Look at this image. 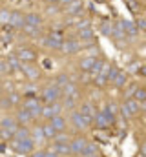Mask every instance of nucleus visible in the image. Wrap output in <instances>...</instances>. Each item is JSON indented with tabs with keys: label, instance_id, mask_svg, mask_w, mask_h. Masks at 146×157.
Here are the masks:
<instances>
[{
	"label": "nucleus",
	"instance_id": "bb28decb",
	"mask_svg": "<svg viewBox=\"0 0 146 157\" xmlns=\"http://www.w3.org/2000/svg\"><path fill=\"white\" fill-rule=\"evenodd\" d=\"M7 66H9V70H22V66H20V59H18V57H9Z\"/></svg>",
	"mask_w": 146,
	"mask_h": 157
},
{
	"label": "nucleus",
	"instance_id": "f03ea898",
	"mask_svg": "<svg viewBox=\"0 0 146 157\" xmlns=\"http://www.w3.org/2000/svg\"><path fill=\"white\" fill-rule=\"evenodd\" d=\"M60 91H62V88H59L57 84H51V86H48L44 91H42V101L44 102H55L59 97H60Z\"/></svg>",
	"mask_w": 146,
	"mask_h": 157
},
{
	"label": "nucleus",
	"instance_id": "aec40b11",
	"mask_svg": "<svg viewBox=\"0 0 146 157\" xmlns=\"http://www.w3.org/2000/svg\"><path fill=\"white\" fill-rule=\"evenodd\" d=\"M95 124H97V128H106V126L110 124V119L106 117L104 112H101V113L95 115Z\"/></svg>",
	"mask_w": 146,
	"mask_h": 157
},
{
	"label": "nucleus",
	"instance_id": "f257e3e1",
	"mask_svg": "<svg viewBox=\"0 0 146 157\" xmlns=\"http://www.w3.org/2000/svg\"><path fill=\"white\" fill-rule=\"evenodd\" d=\"M17 130H18V126H17L15 119H4L0 122V133L4 135V139H9L11 135H15Z\"/></svg>",
	"mask_w": 146,
	"mask_h": 157
},
{
	"label": "nucleus",
	"instance_id": "f704fd0d",
	"mask_svg": "<svg viewBox=\"0 0 146 157\" xmlns=\"http://www.w3.org/2000/svg\"><path fill=\"white\" fill-rule=\"evenodd\" d=\"M135 101H146V88H137V91H135Z\"/></svg>",
	"mask_w": 146,
	"mask_h": 157
},
{
	"label": "nucleus",
	"instance_id": "393cba45",
	"mask_svg": "<svg viewBox=\"0 0 146 157\" xmlns=\"http://www.w3.org/2000/svg\"><path fill=\"white\" fill-rule=\"evenodd\" d=\"M62 91H64V95H66V97H75V95H77V86L71 84V82H68V84L62 88Z\"/></svg>",
	"mask_w": 146,
	"mask_h": 157
},
{
	"label": "nucleus",
	"instance_id": "2f4dec72",
	"mask_svg": "<svg viewBox=\"0 0 146 157\" xmlns=\"http://www.w3.org/2000/svg\"><path fill=\"white\" fill-rule=\"evenodd\" d=\"M70 82V78H68V75H59V77L55 78V84L59 86V88H64L66 84Z\"/></svg>",
	"mask_w": 146,
	"mask_h": 157
},
{
	"label": "nucleus",
	"instance_id": "4468645a",
	"mask_svg": "<svg viewBox=\"0 0 146 157\" xmlns=\"http://www.w3.org/2000/svg\"><path fill=\"white\" fill-rule=\"evenodd\" d=\"M70 146H71V154H82V152L86 150L88 143H86L84 139H75L73 143H70Z\"/></svg>",
	"mask_w": 146,
	"mask_h": 157
},
{
	"label": "nucleus",
	"instance_id": "ea45409f",
	"mask_svg": "<svg viewBox=\"0 0 146 157\" xmlns=\"http://www.w3.org/2000/svg\"><path fill=\"white\" fill-rule=\"evenodd\" d=\"M137 28L146 29V18H139V20H137Z\"/></svg>",
	"mask_w": 146,
	"mask_h": 157
},
{
	"label": "nucleus",
	"instance_id": "f3484780",
	"mask_svg": "<svg viewBox=\"0 0 146 157\" xmlns=\"http://www.w3.org/2000/svg\"><path fill=\"white\" fill-rule=\"evenodd\" d=\"M31 119H33V115H31V112H29V110H26V108L18 110V113H17V121H18V122H22V124H28Z\"/></svg>",
	"mask_w": 146,
	"mask_h": 157
},
{
	"label": "nucleus",
	"instance_id": "a18cd8bd",
	"mask_svg": "<svg viewBox=\"0 0 146 157\" xmlns=\"http://www.w3.org/2000/svg\"><path fill=\"white\" fill-rule=\"evenodd\" d=\"M141 71H143V73H144V75H146V66H144V68H143V70H141Z\"/></svg>",
	"mask_w": 146,
	"mask_h": 157
},
{
	"label": "nucleus",
	"instance_id": "49530a36",
	"mask_svg": "<svg viewBox=\"0 0 146 157\" xmlns=\"http://www.w3.org/2000/svg\"><path fill=\"white\" fill-rule=\"evenodd\" d=\"M137 157H146V155H144V154H139V155H137Z\"/></svg>",
	"mask_w": 146,
	"mask_h": 157
},
{
	"label": "nucleus",
	"instance_id": "72a5a7b5",
	"mask_svg": "<svg viewBox=\"0 0 146 157\" xmlns=\"http://www.w3.org/2000/svg\"><path fill=\"white\" fill-rule=\"evenodd\" d=\"M111 29H113V26H111L110 22H106V20L101 24V31H102L104 35H111Z\"/></svg>",
	"mask_w": 146,
	"mask_h": 157
},
{
	"label": "nucleus",
	"instance_id": "a19ab883",
	"mask_svg": "<svg viewBox=\"0 0 146 157\" xmlns=\"http://www.w3.org/2000/svg\"><path fill=\"white\" fill-rule=\"evenodd\" d=\"M48 155V152H36V154H33L31 157H46Z\"/></svg>",
	"mask_w": 146,
	"mask_h": 157
},
{
	"label": "nucleus",
	"instance_id": "7c9ffc66",
	"mask_svg": "<svg viewBox=\"0 0 146 157\" xmlns=\"http://www.w3.org/2000/svg\"><path fill=\"white\" fill-rule=\"evenodd\" d=\"M24 31H26L28 35H31V37H36V35H38V28H36V26H31V24H26V26H24Z\"/></svg>",
	"mask_w": 146,
	"mask_h": 157
},
{
	"label": "nucleus",
	"instance_id": "ddd939ff",
	"mask_svg": "<svg viewBox=\"0 0 146 157\" xmlns=\"http://www.w3.org/2000/svg\"><path fill=\"white\" fill-rule=\"evenodd\" d=\"M80 113L88 119V121L95 119V115H97V113H95V110H93V104H91V102H84V104L80 106Z\"/></svg>",
	"mask_w": 146,
	"mask_h": 157
},
{
	"label": "nucleus",
	"instance_id": "4be33fe9",
	"mask_svg": "<svg viewBox=\"0 0 146 157\" xmlns=\"http://www.w3.org/2000/svg\"><path fill=\"white\" fill-rule=\"evenodd\" d=\"M51 126L57 130V132H62L64 128H66V121L60 117V115H57V117H53L51 119Z\"/></svg>",
	"mask_w": 146,
	"mask_h": 157
},
{
	"label": "nucleus",
	"instance_id": "b1692460",
	"mask_svg": "<svg viewBox=\"0 0 146 157\" xmlns=\"http://www.w3.org/2000/svg\"><path fill=\"white\" fill-rule=\"evenodd\" d=\"M79 39L80 40H93V31H91L90 28L79 29Z\"/></svg>",
	"mask_w": 146,
	"mask_h": 157
},
{
	"label": "nucleus",
	"instance_id": "6e6552de",
	"mask_svg": "<svg viewBox=\"0 0 146 157\" xmlns=\"http://www.w3.org/2000/svg\"><path fill=\"white\" fill-rule=\"evenodd\" d=\"M71 121H73V126H75V128H79V130L88 128V124L91 122V121H88V119L84 117L80 112H75V113H71Z\"/></svg>",
	"mask_w": 146,
	"mask_h": 157
},
{
	"label": "nucleus",
	"instance_id": "79ce46f5",
	"mask_svg": "<svg viewBox=\"0 0 146 157\" xmlns=\"http://www.w3.org/2000/svg\"><path fill=\"white\" fill-rule=\"evenodd\" d=\"M71 2H73V0H60V4H68V6H70Z\"/></svg>",
	"mask_w": 146,
	"mask_h": 157
},
{
	"label": "nucleus",
	"instance_id": "412c9836",
	"mask_svg": "<svg viewBox=\"0 0 146 157\" xmlns=\"http://www.w3.org/2000/svg\"><path fill=\"white\" fill-rule=\"evenodd\" d=\"M53 150H55L57 154H60V155H66V154H71V146H70L68 143H57Z\"/></svg>",
	"mask_w": 146,
	"mask_h": 157
},
{
	"label": "nucleus",
	"instance_id": "423d86ee",
	"mask_svg": "<svg viewBox=\"0 0 146 157\" xmlns=\"http://www.w3.org/2000/svg\"><path fill=\"white\" fill-rule=\"evenodd\" d=\"M137 112H139V104H137V101L128 99V101L124 102V106H122V113H124L128 119H132L133 115H137Z\"/></svg>",
	"mask_w": 146,
	"mask_h": 157
},
{
	"label": "nucleus",
	"instance_id": "20e7f679",
	"mask_svg": "<svg viewBox=\"0 0 146 157\" xmlns=\"http://www.w3.org/2000/svg\"><path fill=\"white\" fill-rule=\"evenodd\" d=\"M60 112H62V106L60 104H57V102H49L48 106H44L42 108V115L46 119H51L53 117H57V115H60Z\"/></svg>",
	"mask_w": 146,
	"mask_h": 157
},
{
	"label": "nucleus",
	"instance_id": "f8f14e48",
	"mask_svg": "<svg viewBox=\"0 0 146 157\" xmlns=\"http://www.w3.org/2000/svg\"><path fill=\"white\" fill-rule=\"evenodd\" d=\"M26 110H29L33 117L42 115V106L38 104V101H35V99H31V101H28V102H26Z\"/></svg>",
	"mask_w": 146,
	"mask_h": 157
},
{
	"label": "nucleus",
	"instance_id": "0eeeda50",
	"mask_svg": "<svg viewBox=\"0 0 146 157\" xmlns=\"http://www.w3.org/2000/svg\"><path fill=\"white\" fill-rule=\"evenodd\" d=\"M108 78L115 84V86H124L126 84V75L122 73V71H119V70H115V68H111V71H110Z\"/></svg>",
	"mask_w": 146,
	"mask_h": 157
},
{
	"label": "nucleus",
	"instance_id": "6ab92c4d",
	"mask_svg": "<svg viewBox=\"0 0 146 157\" xmlns=\"http://www.w3.org/2000/svg\"><path fill=\"white\" fill-rule=\"evenodd\" d=\"M111 35H113L115 39H124V37H126V31H124V26H122V22H117V24L113 26V29H111Z\"/></svg>",
	"mask_w": 146,
	"mask_h": 157
},
{
	"label": "nucleus",
	"instance_id": "37998d69",
	"mask_svg": "<svg viewBox=\"0 0 146 157\" xmlns=\"http://www.w3.org/2000/svg\"><path fill=\"white\" fill-rule=\"evenodd\" d=\"M46 2H53V4H55V2H57V4H59V2H60V0H46Z\"/></svg>",
	"mask_w": 146,
	"mask_h": 157
},
{
	"label": "nucleus",
	"instance_id": "de8ad7c7",
	"mask_svg": "<svg viewBox=\"0 0 146 157\" xmlns=\"http://www.w3.org/2000/svg\"><path fill=\"white\" fill-rule=\"evenodd\" d=\"M88 157H97V154H95V155H88Z\"/></svg>",
	"mask_w": 146,
	"mask_h": 157
},
{
	"label": "nucleus",
	"instance_id": "473e14b6",
	"mask_svg": "<svg viewBox=\"0 0 146 157\" xmlns=\"http://www.w3.org/2000/svg\"><path fill=\"white\" fill-rule=\"evenodd\" d=\"M33 137H35L36 141L46 139V135H44V128H42V126H36L35 130H33Z\"/></svg>",
	"mask_w": 146,
	"mask_h": 157
},
{
	"label": "nucleus",
	"instance_id": "39448f33",
	"mask_svg": "<svg viewBox=\"0 0 146 157\" xmlns=\"http://www.w3.org/2000/svg\"><path fill=\"white\" fill-rule=\"evenodd\" d=\"M62 37H60V33H51V35H48L46 39H42V44L44 46H48V48H51V49H59L60 46H62Z\"/></svg>",
	"mask_w": 146,
	"mask_h": 157
},
{
	"label": "nucleus",
	"instance_id": "c03bdc74",
	"mask_svg": "<svg viewBox=\"0 0 146 157\" xmlns=\"http://www.w3.org/2000/svg\"><path fill=\"white\" fill-rule=\"evenodd\" d=\"M143 154H144V155H146V144H144V146H143Z\"/></svg>",
	"mask_w": 146,
	"mask_h": 157
},
{
	"label": "nucleus",
	"instance_id": "c756f323",
	"mask_svg": "<svg viewBox=\"0 0 146 157\" xmlns=\"http://www.w3.org/2000/svg\"><path fill=\"white\" fill-rule=\"evenodd\" d=\"M80 9H82V6H80V2H71V4H70V6L66 7V11H68L70 15H71V13H73V15H75V13H79Z\"/></svg>",
	"mask_w": 146,
	"mask_h": 157
},
{
	"label": "nucleus",
	"instance_id": "2eb2a0df",
	"mask_svg": "<svg viewBox=\"0 0 146 157\" xmlns=\"http://www.w3.org/2000/svg\"><path fill=\"white\" fill-rule=\"evenodd\" d=\"M9 24H13L15 28H24V26H26V17H22V13L15 11V13L11 15V22H9Z\"/></svg>",
	"mask_w": 146,
	"mask_h": 157
},
{
	"label": "nucleus",
	"instance_id": "9b49d317",
	"mask_svg": "<svg viewBox=\"0 0 146 157\" xmlns=\"http://www.w3.org/2000/svg\"><path fill=\"white\" fill-rule=\"evenodd\" d=\"M22 71H24V75L28 78H31V80H35V78H38V75H40V71L36 70L33 64H22Z\"/></svg>",
	"mask_w": 146,
	"mask_h": 157
},
{
	"label": "nucleus",
	"instance_id": "c9c22d12",
	"mask_svg": "<svg viewBox=\"0 0 146 157\" xmlns=\"http://www.w3.org/2000/svg\"><path fill=\"white\" fill-rule=\"evenodd\" d=\"M108 80H110L108 75H104V73H99V75H97V84H99V86H104Z\"/></svg>",
	"mask_w": 146,
	"mask_h": 157
},
{
	"label": "nucleus",
	"instance_id": "a211bd4d",
	"mask_svg": "<svg viewBox=\"0 0 146 157\" xmlns=\"http://www.w3.org/2000/svg\"><path fill=\"white\" fill-rule=\"evenodd\" d=\"M122 26H124V31H126L128 37H137V24H133L130 20H124Z\"/></svg>",
	"mask_w": 146,
	"mask_h": 157
},
{
	"label": "nucleus",
	"instance_id": "7ed1b4c3",
	"mask_svg": "<svg viewBox=\"0 0 146 157\" xmlns=\"http://www.w3.org/2000/svg\"><path fill=\"white\" fill-rule=\"evenodd\" d=\"M13 148L18 152V154H29V152H33V139L31 137H28V139H15L13 141Z\"/></svg>",
	"mask_w": 146,
	"mask_h": 157
},
{
	"label": "nucleus",
	"instance_id": "1a4fd4ad",
	"mask_svg": "<svg viewBox=\"0 0 146 157\" xmlns=\"http://www.w3.org/2000/svg\"><path fill=\"white\" fill-rule=\"evenodd\" d=\"M17 57L22 60V62H33L35 60V51L31 49V48H18V53H17Z\"/></svg>",
	"mask_w": 146,
	"mask_h": 157
},
{
	"label": "nucleus",
	"instance_id": "58836bf2",
	"mask_svg": "<svg viewBox=\"0 0 146 157\" xmlns=\"http://www.w3.org/2000/svg\"><path fill=\"white\" fill-rule=\"evenodd\" d=\"M73 102H75V97H66V101H64V106H66V108H71Z\"/></svg>",
	"mask_w": 146,
	"mask_h": 157
},
{
	"label": "nucleus",
	"instance_id": "4c0bfd02",
	"mask_svg": "<svg viewBox=\"0 0 146 157\" xmlns=\"http://www.w3.org/2000/svg\"><path fill=\"white\" fill-rule=\"evenodd\" d=\"M128 7H130L132 11H137V7H139V4H137V0H128Z\"/></svg>",
	"mask_w": 146,
	"mask_h": 157
},
{
	"label": "nucleus",
	"instance_id": "5701e85b",
	"mask_svg": "<svg viewBox=\"0 0 146 157\" xmlns=\"http://www.w3.org/2000/svg\"><path fill=\"white\" fill-rule=\"evenodd\" d=\"M26 24H31V26L40 28V24H42V18H40V15L29 13V15H26Z\"/></svg>",
	"mask_w": 146,
	"mask_h": 157
},
{
	"label": "nucleus",
	"instance_id": "c85d7f7f",
	"mask_svg": "<svg viewBox=\"0 0 146 157\" xmlns=\"http://www.w3.org/2000/svg\"><path fill=\"white\" fill-rule=\"evenodd\" d=\"M28 137H29V132H28V128H24V126L18 128L17 133H15V139H20V141H22V139H28Z\"/></svg>",
	"mask_w": 146,
	"mask_h": 157
},
{
	"label": "nucleus",
	"instance_id": "e433bc0d",
	"mask_svg": "<svg viewBox=\"0 0 146 157\" xmlns=\"http://www.w3.org/2000/svg\"><path fill=\"white\" fill-rule=\"evenodd\" d=\"M7 70H9V66H7V62H6L4 59H0V75H2V73H6Z\"/></svg>",
	"mask_w": 146,
	"mask_h": 157
},
{
	"label": "nucleus",
	"instance_id": "dca6fc26",
	"mask_svg": "<svg viewBox=\"0 0 146 157\" xmlns=\"http://www.w3.org/2000/svg\"><path fill=\"white\" fill-rule=\"evenodd\" d=\"M95 62H97V59H93V57H86V59L80 60V70L86 71V73H88V71H93Z\"/></svg>",
	"mask_w": 146,
	"mask_h": 157
},
{
	"label": "nucleus",
	"instance_id": "9d476101",
	"mask_svg": "<svg viewBox=\"0 0 146 157\" xmlns=\"http://www.w3.org/2000/svg\"><path fill=\"white\" fill-rule=\"evenodd\" d=\"M60 49L66 53V55H71V53H77L79 51V42L73 39H68L62 42V46H60Z\"/></svg>",
	"mask_w": 146,
	"mask_h": 157
},
{
	"label": "nucleus",
	"instance_id": "cd10ccee",
	"mask_svg": "<svg viewBox=\"0 0 146 157\" xmlns=\"http://www.w3.org/2000/svg\"><path fill=\"white\" fill-rule=\"evenodd\" d=\"M11 11H7V9H0V24H7V22H11Z\"/></svg>",
	"mask_w": 146,
	"mask_h": 157
},
{
	"label": "nucleus",
	"instance_id": "a878e982",
	"mask_svg": "<svg viewBox=\"0 0 146 157\" xmlns=\"http://www.w3.org/2000/svg\"><path fill=\"white\" fill-rule=\"evenodd\" d=\"M42 128H44V135H46L48 139H53V137H57V130L51 126V122H49V124H44Z\"/></svg>",
	"mask_w": 146,
	"mask_h": 157
}]
</instances>
